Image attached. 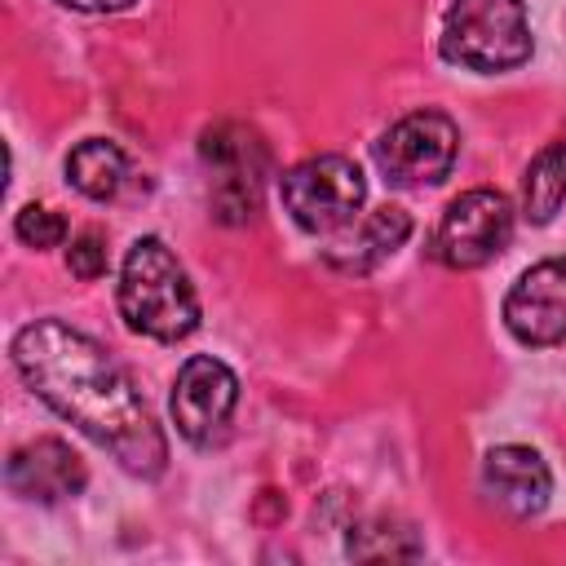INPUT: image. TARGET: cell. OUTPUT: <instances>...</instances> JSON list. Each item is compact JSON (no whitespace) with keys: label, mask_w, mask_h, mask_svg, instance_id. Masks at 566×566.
Segmentation results:
<instances>
[{"label":"cell","mask_w":566,"mask_h":566,"mask_svg":"<svg viewBox=\"0 0 566 566\" xmlns=\"http://www.w3.org/2000/svg\"><path fill=\"white\" fill-rule=\"evenodd\" d=\"M18 376L80 433L106 447L128 473L159 478L168 442L133 389L128 371L84 332L62 318H35L13 336Z\"/></svg>","instance_id":"cell-1"},{"label":"cell","mask_w":566,"mask_h":566,"mask_svg":"<svg viewBox=\"0 0 566 566\" xmlns=\"http://www.w3.org/2000/svg\"><path fill=\"white\" fill-rule=\"evenodd\" d=\"M349 553L363 557V562H376V557H420V544L411 531H398L394 522H371V526H358L349 535Z\"/></svg>","instance_id":"cell-15"},{"label":"cell","mask_w":566,"mask_h":566,"mask_svg":"<svg viewBox=\"0 0 566 566\" xmlns=\"http://www.w3.org/2000/svg\"><path fill=\"white\" fill-rule=\"evenodd\" d=\"M283 190V208L292 212V221L310 234H336L345 230L363 199H367V181H363V168L345 155H314V159H301L296 168L283 172L279 181Z\"/></svg>","instance_id":"cell-4"},{"label":"cell","mask_w":566,"mask_h":566,"mask_svg":"<svg viewBox=\"0 0 566 566\" xmlns=\"http://www.w3.org/2000/svg\"><path fill=\"white\" fill-rule=\"evenodd\" d=\"M199 155H203V168L212 172V212L230 226L248 221L256 212L261 181L270 172V150H265L261 133L248 124L221 119V124L203 128Z\"/></svg>","instance_id":"cell-5"},{"label":"cell","mask_w":566,"mask_h":566,"mask_svg":"<svg viewBox=\"0 0 566 566\" xmlns=\"http://www.w3.org/2000/svg\"><path fill=\"white\" fill-rule=\"evenodd\" d=\"M124 177H128V159H124V150H119L115 142H106V137H84V142L66 155V181H71L84 199H97V203L115 199L119 186H124Z\"/></svg>","instance_id":"cell-13"},{"label":"cell","mask_w":566,"mask_h":566,"mask_svg":"<svg viewBox=\"0 0 566 566\" xmlns=\"http://www.w3.org/2000/svg\"><path fill=\"white\" fill-rule=\"evenodd\" d=\"M4 482L13 495L22 500H40V504H57L66 495H80L88 482L84 460L62 442V438H35L27 447H18L4 464Z\"/></svg>","instance_id":"cell-11"},{"label":"cell","mask_w":566,"mask_h":566,"mask_svg":"<svg viewBox=\"0 0 566 566\" xmlns=\"http://www.w3.org/2000/svg\"><path fill=\"white\" fill-rule=\"evenodd\" d=\"M442 57L482 75L513 71L531 57L526 0H451L442 18Z\"/></svg>","instance_id":"cell-3"},{"label":"cell","mask_w":566,"mask_h":566,"mask_svg":"<svg viewBox=\"0 0 566 566\" xmlns=\"http://www.w3.org/2000/svg\"><path fill=\"white\" fill-rule=\"evenodd\" d=\"M482 491L509 517H535L553 495V473L535 447L504 442V447H491L482 460Z\"/></svg>","instance_id":"cell-10"},{"label":"cell","mask_w":566,"mask_h":566,"mask_svg":"<svg viewBox=\"0 0 566 566\" xmlns=\"http://www.w3.org/2000/svg\"><path fill=\"white\" fill-rule=\"evenodd\" d=\"M13 234L27 243V248H57L62 239H66V221L53 212V208H44V203H27L18 217H13Z\"/></svg>","instance_id":"cell-16"},{"label":"cell","mask_w":566,"mask_h":566,"mask_svg":"<svg viewBox=\"0 0 566 566\" xmlns=\"http://www.w3.org/2000/svg\"><path fill=\"white\" fill-rule=\"evenodd\" d=\"M66 265H71V274L75 279H102L106 274V243H102V234H80L71 248H66Z\"/></svg>","instance_id":"cell-17"},{"label":"cell","mask_w":566,"mask_h":566,"mask_svg":"<svg viewBox=\"0 0 566 566\" xmlns=\"http://www.w3.org/2000/svg\"><path fill=\"white\" fill-rule=\"evenodd\" d=\"M57 4L75 13H119V9H133L137 0H57Z\"/></svg>","instance_id":"cell-18"},{"label":"cell","mask_w":566,"mask_h":566,"mask_svg":"<svg viewBox=\"0 0 566 566\" xmlns=\"http://www.w3.org/2000/svg\"><path fill=\"white\" fill-rule=\"evenodd\" d=\"M234 402H239V380L234 371L212 358V354H195L181 363L177 380H172V424L186 442L195 447H212L226 438L230 429V416H234Z\"/></svg>","instance_id":"cell-8"},{"label":"cell","mask_w":566,"mask_h":566,"mask_svg":"<svg viewBox=\"0 0 566 566\" xmlns=\"http://www.w3.org/2000/svg\"><path fill=\"white\" fill-rule=\"evenodd\" d=\"M119 314L150 340H186L199 327V296L186 265L155 234L137 239L119 270Z\"/></svg>","instance_id":"cell-2"},{"label":"cell","mask_w":566,"mask_h":566,"mask_svg":"<svg viewBox=\"0 0 566 566\" xmlns=\"http://www.w3.org/2000/svg\"><path fill=\"white\" fill-rule=\"evenodd\" d=\"M411 234V217L398 203L371 208L367 217H354L345 230L332 234V243L323 248V261L340 274H367L380 261H389Z\"/></svg>","instance_id":"cell-12"},{"label":"cell","mask_w":566,"mask_h":566,"mask_svg":"<svg viewBox=\"0 0 566 566\" xmlns=\"http://www.w3.org/2000/svg\"><path fill=\"white\" fill-rule=\"evenodd\" d=\"M376 168L394 186H433L451 172L460 155V128L442 111H411L398 124H389L376 146Z\"/></svg>","instance_id":"cell-6"},{"label":"cell","mask_w":566,"mask_h":566,"mask_svg":"<svg viewBox=\"0 0 566 566\" xmlns=\"http://www.w3.org/2000/svg\"><path fill=\"white\" fill-rule=\"evenodd\" d=\"M513 239V203L500 190H464L447 203L433 230V256L447 270H478Z\"/></svg>","instance_id":"cell-7"},{"label":"cell","mask_w":566,"mask_h":566,"mask_svg":"<svg viewBox=\"0 0 566 566\" xmlns=\"http://www.w3.org/2000/svg\"><path fill=\"white\" fill-rule=\"evenodd\" d=\"M504 323L522 345L566 340V256H548L517 274L504 296Z\"/></svg>","instance_id":"cell-9"},{"label":"cell","mask_w":566,"mask_h":566,"mask_svg":"<svg viewBox=\"0 0 566 566\" xmlns=\"http://www.w3.org/2000/svg\"><path fill=\"white\" fill-rule=\"evenodd\" d=\"M566 203V128L526 164L522 177V208L535 226H548Z\"/></svg>","instance_id":"cell-14"}]
</instances>
